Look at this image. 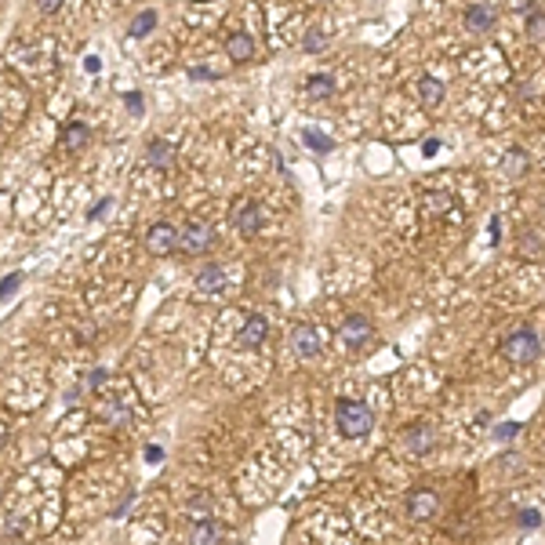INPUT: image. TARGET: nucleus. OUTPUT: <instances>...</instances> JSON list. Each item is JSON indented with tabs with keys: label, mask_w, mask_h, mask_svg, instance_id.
<instances>
[{
	"label": "nucleus",
	"mask_w": 545,
	"mask_h": 545,
	"mask_svg": "<svg viewBox=\"0 0 545 545\" xmlns=\"http://www.w3.org/2000/svg\"><path fill=\"white\" fill-rule=\"evenodd\" d=\"M145 160H150L157 171H168L171 164H175V150H171V142H164V138H150V142H145Z\"/></svg>",
	"instance_id": "obj_11"
},
{
	"label": "nucleus",
	"mask_w": 545,
	"mask_h": 545,
	"mask_svg": "<svg viewBox=\"0 0 545 545\" xmlns=\"http://www.w3.org/2000/svg\"><path fill=\"white\" fill-rule=\"evenodd\" d=\"M523 254H542V240H538V233L535 229H523Z\"/></svg>",
	"instance_id": "obj_26"
},
{
	"label": "nucleus",
	"mask_w": 545,
	"mask_h": 545,
	"mask_svg": "<svg viewBox=\"0 0 545 545\" xmlns=\"http://www.w3.org/2000/svg\"><path fill=\"white\" fill-rule=\"evenodd\" d=\"M211 244H215V233H211V226H208V222H200V218H193V222H186V229L178 233V251L204 254Z\"/></svg>",
	"instance_id": "obj_4"
},
{
	"label": "nucleus",
	"mask_w": 545,
	"mask_h": 545,
	"mask_svg": "<svg viewBox=\"0 0 545 545\" xmlns=\"http://www.w3.org/2000/svg\"><path fill=\"white\" fill-rule=\"evenodd\" d=\"M22 284V272H11V277H4V284H0V302L4 298H11V291Z\"/></svg>",
	"instance_id": "obj_27"
},
{
	"label": "nucleus",
	"mask_w": 545,
	"mask_h": 545,
	"mask_svg": "<svg viewBox=\"0 0 545 545\" xmlns=\"http://www.w3.org/2000/svg\"><path fill=\"white\" fill-rule=\"evenodd\" d=\"M498 349H502L505 360H513V363H535L542 356V342H538V335L531 331V327H516L513 335L502 338Z\"/></svg>",
	"instance_id": "obj_2"
},
{
	"label": "nucleus",
	"mask_w": 545,
	"mask_h": 545,
	"mask_svg": "<svg viewBox=\"0 0 545 545\" xmlns=\"http://www.w3.org/2000/svg\"><path fill=\"white\" fill-rule=\"evenodd\" d=\"M335 426L345 440H360V436H368L371 426H375V411L363 404V400H338L335 407Z\"/></svg>",
	"instance_id": "obj_1"
},
{
	"label": "nucleus",
	"mask_w": 545,
	"mask_h": 545,
	"mask_svg": "<svg viewBox=\"0 0 545 545\" xmlns=\"http://www.w3.org/2000/svg\"><path fill=\"white\" fill-rule=\"evenodd\" d=\"M426 211L429 215H447V211H454V204H451L447 193H433V196H426Z\"/></svg>",
	"instance_id": "obj_22"
},
{
	"label": "nucleus",
	"mask_w": 545,
	"mask_h": 545,
	"mask_svg": "<svg viewBox=\"0 0 545 545\" xmlns=\"http://www.w3.org/2000/svg\"><path fill=\"white\" fill-rule=\"evenodd\" d=\"M189 77H193V80H218V77H222V73H215V69L196 66V69H189Z\"/></svg>",
	"instance_id": "obj_29"
},
{
	"label": "nucleus",
	"mask_w": 545,
	"mask_h": 545,
	"mask_svg": "<svg viewBox=\"0 0 545 545\" xmlns=\"http://www.w3.org/2000/svg\"><path fill=\"white\" fill-rule=\"evenodd\" d=\"M157 29V11H142L131 26H127V36H145Z\"/></svg>",
	"instance_id": "obj_21"
},
{
	"label": "nucleus",
	"mask_w": 545,
	"mask_h": 545,
	"mask_svg": "<svg viewBox=\"0 0 545 545\" xmlns=\"http://www.w3.org/2000/svg\"><path fill=\"white\" fill-rule=\"evenodd\" d=\"M418 95H422L426 106H436V102L444 99V84L436 80V77H422V80H418Z\"/></svg>",
	"instance_id": "obj_19"
},
{
	"label": "nucleus",
	"mask_w": 545,
	"mask_h": 545,
	"mask_svg": "<svg viewBox=\"0 0 545 545\" xmlns=\"http://www.w3.org/2000/svg\"><path fill=\"white\" fill-rule=\"evenodd\" d=\"M305 51H324V33H309L305 36Z\"/></svg>",
	"instance_id": "obj_30"
},
{
	"label": "nucleus",
	"mask_w": 545,
	"mask_h": 545,
	"mask_svg": "<svg viewBox=\"0 0 545 545\" xmlns=\"http://www.w3.org/2000/svg\"><path fill=\"white\" fill-rule=\"evenodd\" d=\"M436 150H440V142H436V138H429V142H426V145H422V153H426V157H433V153H436Z\"/></svg>",
	"instance_id": "obj_36"
},
{
	"label": "nucleus",
	"mask_w": 545,
	"mask_h": 545,
	"mask_svg": "<svg viewBox=\"0 0 545 545\" xmlns=\"http://www.w3.org/2000/svg\"><path fill=\"white\" fill-rule=\"evenodd\" d=\"M465 26H469L472 33H484V29H490V26H495V11H490V8H484V4H472V8H465Z\"/></svg>",
	"instance_id": "obj_16"
},
{
	"label": "nucleus",
	"mask_w": 545,
	"mask_h": 545,
	"mask_svg": "<svg viewBox=\"0 0 545 545\" xmlns=\"http://www.w3.org/2000/svg\"><path fill=\"white\" fill-rule=\"evenodd\" d=\"M520 429H523L520 422H505V426H498V429H495V436H498V440H513V436H516Z\"/></svg>",
	"instance_id": "obj_28"
},
{
	"label": "nucleus",
	"mask_w": 545,
	"mask_h": 545,
	"mask_svg": "<svg viewBox=\"0 0 545 545\" xmlns=\"http://www.w3.org/2000/svg\"><path fill=\"white\" fill-rule=\"evenodd\" d=\"M145 462H150V465H160V462H164V451H160L157 444H150V447H145Z\"/></svg>",
	"instance_id": "obj_31"
},
{
	"label": "nucleus",
	"mask_w": 545,
	"mask_h": 545,
	"mask_svg": "<svg viewBox=\"0 0 545 545\" xmlns=\"http://www.w3.org/2000/svg\"><path fill=\"white\" fill-rule=\"evenodd\" d=\"M145 247H150L153 254H171V251H178V229L168 226V222L150 226V233H145Z\"/></svg>",
	"instance_id": "obj_7"
},
{
	"label": "nucleus",
	"mask_w": 545,
	"mask_h": 545,
	"mask_svg": "<svg viewBox=\"0 0 545 545\" xmlns=\"http://www.w3.org/2000/svg\"><path fill=\"white\" fill-rule=\"evenodd\" d=\"M542 523V516H538V509H523V513L516 516V527H523V531H535V527Z\"/></svg>",
	"instance_id": "obj_25"
},
{
	"label": "nucleus",
	"mask_w": 545,
	"mask_h": 545,
	"mask_svg": "<svg viewBox=\"0 0 545 545\" xmlns=\"http://www.w3.org/2000/svg\"><path fill=\"white\" fill-rule=\"evenodd\" d=\"M62 8V0H36V11H44V15H54Z\"/></svg>",
	"instance_id": "obj_32"
},
{
	"label": "nucleus",
	"mask_w": 545,
	"mask_h": 545,
	"mask_svg": "<svg viewBox=\"0 0 545 545\" xmlns=\"http://www.w3.org/2000/svg\"><path fill=\"white\" fill-rule=\"evenodd\" d=\"M505 171H509V175H523V171H527V153H523V150H513V153H509V157H505Z\"/></svg>",
	"instance_id": "obj_23"
},
{
	"label": "nucleus",
	"mask_w": 545,
	"mask_h": 545,
	"mask_svg": "<svg viewBox=\"0 0 545 545\" xmlns=\"http://www.w3.org/2000/svg\"><path fill=\"white\" fill-rule=\"evenodd\" d=\"M523 15H527V36H531V41H542L545 36V11L538 4H523Z\"/></svg>",
	"instance_id": "obj_18"
},
{
	"label": "nucleus",
	"mask_w": 545,
	"mask_h": 545,
	"mask_svg": "<svg viewBox=\"0 0 545 545\" xmlns=\"http://www.w3.org/2000/svg\"><path fill=\"white\" fill-rule=\"evenodd\" d=\"M91 138V127L84 124V120H69L66 127H62V138H59V145H62V153H77L80 145Z\"/></svg>",
	"instance_id": "obj_10"
},
{
	"label": "nucleus",
	"mask_w": 545,
	"mask_h": 545,
	"mask_svg": "<svg viewBox=\"0 0 545 545\" xmlns=\"http://www.w3.org/2000/svg\"><path fill=\"white\" fill-rule=\"evenodd\" d=\"M106 382V371H91V378H87V386H102Z\"/></svg>",
	"instance_id": "obj_34"
},
{
	"label": "nucleus",
	"mask_w": 545,
	"mask_h": 545,
	"mask_svg": "<svg viewBox=\"0 0 545 545\" xmlns=\"http://www.w3.org/2000/svg\"><path fill=\"white\" fill-rule=\"evenodd\" d=\"M262 208L254 204V200H240V204H236V215H233V226L240 229V236H254L262 229Z\"/></svg>",
	"instance_id": "obj_8"
},
{
	"label": "nucleus",
	"mask_w": 545,
	"mask_h": 545,
	"mask_svg": "<svg viewBox=\"0 0 545 545\" xmlns=\"http://www.w3.org/2000/svg\"><path fill=\"white\" fill-rule=\"evenodd\" d=\"M226 287V269L222 266H204L196 272V291L200 295H215V291Z\"/></svg>",
	"instance_id": "obj_12"
},
{
	"label": "nucleus",
	"mask_w": 545,
	"mask_h": 545,
	"mask_svg": "<svg viewBox=\"0 0 545 545\" xmlns=\"http://www.w3.org/2000/svg\"><path fill=\"white\" fill-rule=\"evenodd\" d=\"M226 51H229L233 62H247V59H254V41L247 33H233L226 41Z\"/></svg>",
	"instance_id": "obj_14"
},
{
	"label": "nucleus",
	"mask_w": 545,
	"mask_h": 545,
	"mask_svg": "<svg viewBox=\"0 0 545 545\" xmlns=\"http://www.w3.org/2000/svg\"><path fill=\"white\" fill-rule=\"evenodd\" d=\"M84 69L87 73H99V59H95V54H87V59H84Z\"/></svg>",
	"instance_id": "obj_35"
},
{
	"label": "nucleus",
	"mask_w": 545,
	"mask_h": 545,
	"mask_svg": "<svg viewBox=\"0 0 545 545\" xmlns=\"http://www.w3.org/2000/svg\"><path fill=\"white\" fill-rule=\"evenodd\" d=\"M106 208H109V196H102V200H95V208H91V211H87V218H99V215H102Z\"/></svg>",
	"instance_id": "obj_33"
},
{
	"label": "nucleus",
	"mask_w": 545,
	"mask_h": 545,
	"mask_svg": "<svg viewBox=\"0 0 545 545\" xmlns=\"http://www.w3.org/2000/svg\"><path fill=\"white\" fill-rule=\"evenodd\" d=\"M338 338H342V345H349V349H360V345H368L375 338V324L363 313H349L338 327Z\"/></svg>",
	"instance_id": "obj_3"
},
{
	"label": "nucleus",
	"mask_w": 545,
	"mask_h": 545,
	"mask_svg": "<svg viewBox=\"0 0 545 545\" xmlns=\"http://www.w3.org/2000/svg\"><path fill=\"white\" fill-rule=\"evenodd\" d=\"M291 345H295V353H298L302 360H313V356L320 353V338H317L313 327H305V324H298L295 331H291Z\"/></svg>",
	"instance_id": "obj_9"
},
{
	"label": "nucleus",
	"mask_w": 545,
	"mask_h": 545,
	"mask_svg": "<svg viewBox=\"0 0 545 545\" xmlns=\"http://www.w3.org/2000/svg\"><path fill=\"white\" fill-rule=\"evenodd\" d=\"M218 542H222V523L218 520H196L193 545H218Z\"/></svg>",
	"instance_id": "obj_15"
},
{
	"label": "nucleus",
	"mask_w": 545,
	"mask_h": 545,
	"mask_svg": "<svg viewBox=\"0 0 545 545\" xmlns=\"http://www.w3.org/2000/svg\"><path fill=\"white\" fill-rule=\"evenodd\" d=\"M436 513H440V498H436V490L414 487L407 495V516L411 520H433Z\"/></svg>",
	"instance_id": "obj_6"
},
{
	"label": "nucleus",
	"mask_w": 545,
	"mask_h": 545,
	"mask_svg": "<svg viewBox=\"0 0 545 545\" xmlns=\"http://www.w3.org/2000/svg\"><path fill=\"white\" fill-rule=\"evenodd\" d=\"M266 317H247L244 320V331H240V345H247V349H254V345L266 342Z\"/></svg>",
	"instance_id": "obj_13"
},
{
	"label": "nucleus",
	"mask_w": 545,
	"mask_h": 545,
	"mask_svg": "<svg viewBox=\"0 0 545 545\" xmlns=\"http://www.w3.org/2000/svg\"><path fill=\"white\" fill-rule=\"evenodd\" d=\"M433 444H436V433L429 422H411L400 429V447L407 454H426V451H433Z\"/></svg>",
	"instance_id": "obj_5"
},
{
	"label": "nucleus",
	"mask_w": 545,
	"mask_h": 545,
	"mask_svg": "<svg viewBox=\"0 0 545 545\" xmlns=\"http://www.w3.org/2000/svg\"><path fill=\"white\" fill-rule=\"evenodd\" d=\"M124 106H127V113H131V117H142V113H145L142 91H127V95H124Z\"/></svg>",
	"instance_id": "obj_24"
},
{
	"label": "nucleus",
	"mask_w": 545,
	"mask_h": 545,
	"mask_svg": "<svg viewBox=\"0 0 545 545\" xmlns=\"http://www.w3.org/2000/svg\"><path fill=\"white\" fill-rule=\"evenodd\" d=\"M305 95H309V99H317V102L331 99V95H335V80L327 77V73H317V77H309V80H305Z\"/></svg>",
	"instance_id": "obj_17"
},
{
	"label": "nucleus",
	"mask_w": 545,
	"mask_h": 545,
	"mask_svg": "<svg viewBox=\"0 0 545 545\" xmlns=\"http://www.w3.org/2000/svg\"><path fill=\"white\" fill-rule=\"evenodd\" d=\"M302 142L309 145V150H317V153H331V150H335V142L327 138L324 131H317V127H305V131H302Z\"/></svg>",
	"instance_id": "obj_20"
}]
</instances>
